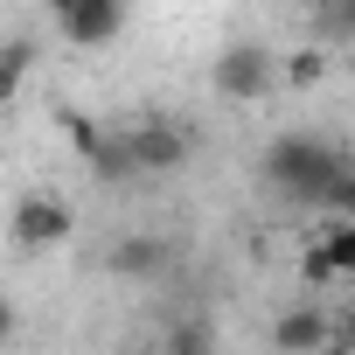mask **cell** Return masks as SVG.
<instances>
[{"label": "cell", "instance_id": "6da1fadb", "mask_svg": "<svg viewBox=\"0 0 355 355\" xmlns=\"http://www.w3.org/2000/svg\"><path fill=\"white\" fill-rule=\"evenodd\" d=\"M341 174H348V153H341L334 139H320V132H279V139L265 146V189H279L286 202L320 209Z\"/></svg>", "mask_w": 355, "mask_h": 355}, {"label": "cell", "instance_id": "7a4b0ae2", "mask_svg": "<svg viewBox=\"0 0 355 355\" xmlns=\"http://www.w3.org/2000/svg\"><path fill=\"white\" fill-rule=\"evenodd\" d=\"M279 77H286V70H279V56H272L265 42H223L216 63H209V91H216L223 105H258V98H272Z\"/></svg>", "mask_w": 355, "mask_h": 355}, {"label": "cell", "instance_id": "3957f363", "mask_svg": "<svg viewBox=\"0 0 355 355\" xmlns=\"http://www.w3.org/2000/svg\"><path fill=\"white\" fill-rule=\"evenodd\" d=\"M8 237H15L21 251H56V244L77 237V209H70L63 196H21V202L8 209Z\"/></svg>", "mask_w": 355, "mask_h": 355}, {"label": "cell", "instance_id": "277c9868", "mask_svg": "<svg viewBox=\"0 0 355 355\" xmlns=\"http://www.w3.org/2000/svg\"><path fill=\"white\" fill-rule=\"evenodd\" d=\"M49 15H56V28H63L77 49H112V42L125 35L132 0H49Z\"/></svg>", "mask_w": 355, "mask_h": 355}, {"label": "cell", "instance_id": "5b68a950", "mask_svg": "<svg viewBox=\"0 0 355 355\" xmlns=\"http://www.w3.org/2000/svg\"><path fill=\"white\" fill-rule=\"evenodd\" d=\"M125 146H132V167L139 174H174L189 160V132L174 125V119H139L125 125Z\"/></svg>", "mask_w": 355, "mask_h": 355}, {"label": "cell", "instance_id": "8992f818", "mask_svg": "<svg viewBox=\"0 0 355 355\" xmlns=\"http://www.w3.org/2000/svg\"><path fill=\"white\" fill-rule=\"evenodd\" d=\"M70 139H77V153H84V167L98 174V182H139L125 132H112V125H91V119H70Z\"/></svg>", "mask_w": 355, "mask_h": 355}, {"label": "cell", "instance_id": "52a82bcc", "mask_svg": "<svg viewBox=\"0 0 355 355\" xmlns=\"http://www.w3.org/2000/svg\"><path fill=\"white\" fill-rule=\"evenodd\" d=\"M327 341H334V320H327L313 300L279 306V320H272V348H279V355H320Z\"/></svg>", "mask_w": 355, "mask_h": 355}, {"label": "cell", "instance_id": "ba28073f", "mask_svg": "<svg viewBox=\"0 0 355 355\" xmlns=\"http://www.w3.org/2000/svg\"><path fill=\"white\" fill-rule=\"evenodd\" d=\"M105 265H112L119 279H160V272H167V244H160V237H119Z\"/></svg>", "mask_w": 355, "mask_h": 355}, {"label": "cell", "instance_id": "9c48e42d", "mask_svg": "<svg viewBox=\"0 0 355 355\" xmlns=\"http://www.w3.org/2000/svg\"><path fill=\"white\" fill-rule=\"evenodd\" d=\"M306 251H313L334 279H355V223H327V216H320V237H313Z\"/></svg>", "mask_w": 355, "mask_h": 355}, {"label": "cell", "instance_id": "30bf717a", "mask_svg": "<svg viewBox=\"0 0 355 355\" xmlns=\"http://www.w3.org/2000/svg\"><path fill=\"white\" fill-rule=\"evenodd\" d=\"M35 77V35H15V42H0V112H8L21 98V84Z\"/></svg>", "mask_w": 355, "mask_h": 355}, {"label": "cell", "instance_id": "8fae6325", "mask_svg": "<svg viewBox=\"0 0 355 355\" xmlns=\"http://www.w3.org/2000/svg\"><path fill=\"white\" fill-rule=\"evenodd\" d=\"M306 28H313V42H355V0H313Z\"/></svg>", "mask_w": 355, "mask_h": 355}, {"label": "cell", "instance_id": "7c38bea8", "mask_svg": "<svg viewBox=\"0 0 355 355\" xmlns=\"http://www.w3.org/2000/svg\"><path fill=\"white\" fill-rule=\"evenodd\" d=\"M320 216H327V223H355V167H348L341 182L327 189V202H320Z\"/></svg>", "mask_w": 355, "mask_h": 355}, {"label": "cell", "instance_id": "4fadbf2b", "mask_svg": "<svg viewBox=\"0 0 355 355\" xmlns=\"http://www.w3.org/2000/svg\"><path fill=\"white\" fill-rule=\"evenodd\" d=\"M320 70H327V56H320V49H300V56L286 63V84L306 91V84H320Z\"/></svg>", "mask_w": 355, "mask_h": 355}, {"label": "cell", "instance_id": "5bb4252c", "mask_svg": "<svg viewBox=\"0 0 355 355\" xmlns=\"http://www.w3.org/2000/svg\"><path fill=\"white\" fill-rule=\"evenodd\" d=\"M15 327H21V313H15V300H8V293H0V341H8Z\"/></svg>", "mask_w": 355, "mask_h": 355}, {"label": "cell", "instance_id": "9a60e30c", "mask_svg": "<svg viewBox=\"0 0 355 355\" xmlns=\"http://www.w3.org/2000/svg\"><path fill=\"white\" fill-rule=\"evenodd\" d=\"M341 341H348V348H355V306H348V313H341Z\"/></svg>", "mask_w": 355, "mask_h": 355}, {"label": "cell", "instance_id": "2e32d148", "mask_svg": "<svg viewBox=\"0 0 355 355\" xmlns=\"http://www.w3.org/2000/svg\"><path fill=\"white\" fill-rule=\"evenodd\" d=\"M146 355H174V348H146Z\"/></svg>", "mask_w": 355, "mask_h": 355}]
</instances>
